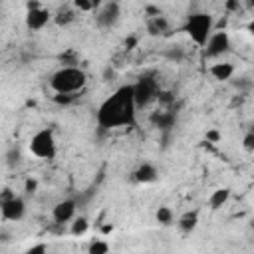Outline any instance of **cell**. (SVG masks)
<instances>
[{"instance_id":"1f68e13d","label":"cell","mask_w":254,"mask_h":254,"mask_svg":"<svg viewBox=\"0 0 254 254\" xmlns=\"http://www.w3.org/2000/svg\"><path fill=\"white\" fill-rule=\"evenodd\" d=\"M226 8L228 10H236L238 8V2H226Z\"/></svg>"},{"instance_id":"2e32d148","label":"cell","mask_w":254,"mask_h":254,"mask_svg":"<svg viewBox=\"0 0 254 254\" xmlns=\"http://www.w3.org/2000/svg\"><path fill=\"white\" fill-rule=\"evenodd\" d=\"M73 20H75V10L69 8V6H62V8L56 12V16H54V22H56L58 26H67V24L73 22Z\"/></svg>"},{"instance_id":"e575fe53","label":"cell","mask_w":254,"mask_h":254,"mask_svg":"<svg viewBox=\"0 0 254 254\" xmlns=\"http://www.w3.org/2000/svg\"><path fill=\"white\" fill-rule=\"evenodd\" d=\"M252 8H254V2H252Z\"/></svg>"},{"instance_id":"603a6c76","label":"cell","mask_w":254,"mask_h":254,"mask_svg":"<svg viewBox=\"0 0 254 254\" xmlns=\"http://www.w3.org/2000/svg\"><path fill=\"white\" fill-rule=\"evenodd\" d=\"M242 145H244V149L248 151V153H254V133H246L244 135V139H242Z\"/></svg>"},{"instance_id":"7c38bea8","label":"cell","mask_w":254,"mask_h":254,"mask_svg":"<svg viewBox=\"0 0 254 254\" xmlns=\"http://www.w3.org/2000/svg\"><path fill=\"white\" fill-rule=\"evenodd\" d=\"M147 32L151 36H167L171 34V24L165 16H155L147 20Z\"/></svg>"},{"instance_id":"d4e9b609","label":"cell","mask_w":254,"mask_h":254,"mask_svg":"<svg viewBox=\"0 0 254 254\" xmlns=\"http://www.w3.org/2000/svg\"><path fill=\"white\" fill-rule=\"evenodd\" d=\"M36 189H38V181H36V179H26V183H24V190H26V194H34Z\"/></svg>"},{"instance_id":"52a82bcc","label":"cell","mask_w":254,"mask_h":254,"mask_svg":"<svg viewBox=\"0 0 254 254\" xmlns=\"http://www.w3.org/2000/svg\"><path fill=\"white\" fill-rule=\"evenodd\" d=\"M119 16H121V6L119 2H105L97 16H95V22L99 28H113L117 22H119Z\"/></svg>"},{"instance_id":"4316f807","label":"cell","mask_w":254,"mask_h":254,"mask_svg":"<svg viewBox=\"0 0 254 254\" xmlns=\"http://www.w3.org/2000/svg\"><path fill=\"white\" fill-rule=\"evenodd\" d=\"M38 8H42L40 2H26V12H30V10H38Z\"/></svg>"},{"instance_id":"8fae6325","label":"cell","mask_w":254,"mask_h":254,"mask_svg":"<svg viewBox=\"0 0 254 254\" xmlns=\"http://www.w3.org/2000/svg\"><path fill=\"white\" fill-rule=\"evenodd\" d=\"M133 179H135L137 183H141V185L155 183V181L159 179V171L155 169V165H151V163H143V165H139V167L135 169Z\"/></svg>"},{"instance_id":"9c48e42d","label":"cell","mask_w":254,"mask_h":254,"mask_svg":"<svg viewBox=\"0 0 254 254\" xmlns=\"http://www.w3.org/2000/svg\"><path fill=\"white\" fill-rule=\"evenodd\" d=\"M52 218H54V222H58V224H64V222L73 220V218H75V200H71V198L60 200V202L52 208Z\"/></svg>"},{"instance_id":"30bf717a","label":"cell","mask_w":254,"mask_h":254,"mask_svg":"<svg viewBox=\"0 0 254 254\" xmlns=\"http://www.w3.org/2000/svg\"><path fill=\"white\" fill-rule=\"evenodd\" d=\"M50 20H52V14L46 8H38V10L26 12V26L30 30H42Z\"/></svg>"},{"instance_id":"4fadbf2b","label":"cell","mask_w":254,"mask_h":254,"mask_svg":"<svg viewBox=\"0 0 254 254\" xmlns=\"http://www.w3.org/2000/svg\"><path fill=\"white\" fill-rule=\"evenodd\" d=\"M177 226H179V230L183 234H190L198 226V210H187V212H183L181 218H179V222H177Z\"/></svg>"},{"instance_id":"277c9868","label":"cell","mask_w":254,"mask_h":254,"mask_svg":"<svg viewBox=\"0 0 254 254\" xmlns=\"http://www.w3.org/2000/svg\"><path fill=\"white\" fill-rule=\"evenodd\" d=\"M30 153L42 161H54L56 153H58L54 131L46 127V129H40L38 133H34L30 139Z\"/></svg>"},{"instance_id":"484cf974","label":"cell","mask_w":254,"mask_h":254,"mask_svg":"<svg viewBox=\"0 0 254 254\" xmlns=\"http://www.w3.org/2000/svg\"><path fill=\"white\" fill-rule=\"evenodd\" d=\"M220 131H216V129H210V131H206V141L208 143H218L220 141Z\"/></svg>"},{"instance_id":"7a4b0ae2","label":"cell","mask_w":254,"mask_h":254,"mask_svg":"<svg viewBox=\"0 0 254 254\" xmlns=\"http://www.w3.org/2000/svg\"><path fill=\"white\" fill-rule=\"evenodd\" d=\"M87 83V75L83 69L75 67H60L56 73H52L50 77V87L54 89V93H71L75 95L77 91H81Z\"/></svg>"},{"instance_id":"5bb4252c","label":"cell","mask_w":254,"mask_h":254,"mask_svg":"<svg viewBox=\"0 0 254 254\" xmlns=\"http://www.w3.org/2000/svg\"><path fill=\"white\" fill-rule=\"evenodd\" d=\"M208 73L218 79V81H228L232 75H234V65L232 64H226V62H220V64H212Z\"/></svg>"},{"instance_id":"6da1fadb","label":"cell","mask_w":254,"mask_h":254,"mask_svg":"<svg viewBox=\"0 0 254 254\" xmlns=\"http://www.w3.org/2000/svg\"><path fill=\"white\" fill-rule=\"evenodd\" d=\"M135 113H137V103H135L133 85H121L99 105L95 119L101 129L133 127Z\"/></svg>"},{"instance_id":"836d02e7","label":"cell","mask_w":254,"mask_h":254,"mask_svg":"<svg viewBox=\"0 0 254 254\" xmlns=\"http://www.w3.org/2000/svg\"><path fill=\"white\" fill-rule=\"evenodd\" d=\"M252 228H254V220H252Z\"/></svg>"},{"instance_id":"7402d4cb","label":"cell","mask_w":254,"mask_h":254,"mask_svg":"<svg viewBox=\"0 0 254 254\" xmlns=\"http://www.w3.org/2000/svg\"><path fill=\"white\" fill-rule=\"evenodd\" d=\"M75 97H77V95H71V93H56L52 99H54L56 103H60V105H69Z\"/></svg>"},{"instance_id":"d6a6232c","label":"cell","mask_w":254,"mask_h":254,"mask_svg":"<svg viewBox=\"0 0 254 254\" xmlns=\"http://www.w3.org/2000/svg\"><path fill=\"white\" fill-rule=\"evenodd\" d=\"M250 133H254V123H252V127H250Z\"/></svg>"},{"instance_id":"f1b7e54d","label":"cell","mask_w":254,"mask_h":254,"mask_svg":"<svg viewBox=\"0 0 254 254\" xmlns=\"http://www.w3.org/2000/svg\"><path fill=\"white\" fill-rule=\"evenodd\" d=\"M135 44H137V38H129V40H125V48H127V50H131Z\"/></svg>"},{"instance_id":"ac0fdd59","label":"cell","mask_w":254,"mask_h":254,"mask_svg":"<svg viewBox=\"0 0 254 254\" xmlns=\"http://www.w3.org/2000/svg\"><path fill=\"white\" fill-rule=\"evenodd\" d=\"M87 230H89V220H87L85 216H75L73 222H71L69 232H71L73 236H83Z\"/></svg>"},{"instance_id":"83f0119b","label":"cell","mask_w":254,"mask_h":254,"mask_svg":"<svg viewBox=\"0 0 254 254\" xmlns=\"http://www.w3.org/2000/svg\"><path fill=\"white\" fill-rule=\"evenodd\" d=\"M12 196H16V194H14L10 189H4V190H2V196H0V200H8V198H12Z\"/></svg>"},{"instance_id":"8992f818","label":"cell","mask_w":254,"mask_h":254,"mask_svg":"<svg viewBox=\"0 0 254 254\" xmlns=\"http://www.w3.org/2000/svg\"><path fill=\"white\" fill-rule=\"evenodd\" d=\"M0 212H2V218L4 220H20L24 218L26 214V202L22 196H12L8 200H0Z\"/></svg>"},{"instance_id":"3957f363","label":"cell","mask_w":254,"mask_h":254,"mask_svg":"<svg viewBox=\"0 0 254 254\" xmlns=\"http://www.w3.org/2000/svg\"><path fill=\"white\" fill-rule=\"evenodd\" d=\"M183 30L189 34V38L196 46L204 48L206 42L212 36V16L208 12H192V14L187 16V22H185Z\"/></svg>"},{"instance_id":"5b68a950","label":"cell","mask_w":254,"mask_h":254,"mask_svg":"<svg viewBox=\"0 0 254 254\" xmlns=\"http://www.w3.org/2000/svg\"><path fill=\"white\" fill-rule=\"evenodd\" d=\"M133 93H135V103H137V107H147L151 101L159 99L161 87H159V83H157L155 77L143 75V77H139V81L133 85Z\"/></svg>"},{"instance_id":"e0dca14e","label":"cell","mask_w":254,"mask_h":254,"mask_svg":"<svg viewBox=\"0 0 254 254\" xmlns=\"http://www.w3.org/2000/svg\"><path fill=\"white\" fill-rule=\"evenodd\" d=\"M151 121L159 127V129H163V131H167V129H171L173 125H175V115L173 113H155L153 117H151Z\"/></svg>"},{"instance_id":"ffe728a7","label":"cell","mask_w":254,"mask_h":254,"mask_svg":"<svg viewBox=\"0 0 254 254\" xmlns=\"http://www.w3.org/2000/svg\"><path fill=\"white\" fill-rule=\"evenodd\" d=\"M107 252H109V244L105 240H93V242H89L87 254H107Z\"/></svg>"},{"instance_id":"d6986e66","label":"cell","mask_w":254,"mask_h":254,"mask_svg":"<svg viewBox=\"0 0 254 254\" xmlns=\"http://www.w3.org/2000/svg\"><path fill=\"white\" fill-rule=\"evenodd\" d=\"M155 218H157L159 224L169 226V224H173V210L169 206H159L157 212H155Z\"/></svg>"},{"instance_id":"cb8c5ba5","label":"cell","mask_w":254,"mask_h":254,"mask_svg":"<svg viewBox=\"0 0 254 254\" xmlns=\"http://www.w3.org/2000/svg\"><path fill=\"white\" fill-rule=\"evenodd\" d=\"M24 254H48V246H46L44 242H38V244H34L32 248H28Z\"/></svg>"},{"instance_id":"4dcf8cb0","label":"cell","mask_w":254,"mask_h":254,"mask_svg":"<svg viewBox=\"0 0 254 254\" xmlns=\"http://www.w3.org/2000/svg\"><path fill=\"white\" fill-rule=\"evenodd\" d=\"M246 30H248V34H250V36H254V20H252V22H248Z\"/></svg>"},{"instance_id":"f546056e","label":"cell","mask_w":254,"mask_h":254,"mask_svg":"<svg viewBox=\"0 0 254 254\" xmlns=\"http://www.w3.org/2000/svg\"><path fill=\"white\" fill-rule=\"evenodd\" d=\"M101 232H103V234L113 232V224H105V226H101Z\"/></svg>"},{"instance_id":"ba28073f","label":"cell","mask_w":254,"mask_h":254,"mask_svg":"<svg viewBox=\"0 0 254 254\" xmlns=\"http://www.w3.org/2000/svg\"><path fill=\"white\" fill-rule=\"evenodd\" d=\"M204 50H206V56H208V58L224 56V54L230 50V36H228V32H224V30L214 32V34L210 36V40L206 42Z\"/></svg>"},{"instance_id":"9a60e30c","label":"cell","mask_w":254,"mask_h":254,"mask_svg":"<svg viewBox=\"0 0 254 254\" xmlns=\"http://www.w3.org/2000/svg\"><path fill=\"white\" fill-rule=\"evenodd\" d=\"M228 198H230V189H226V187L216 189V190L208 196V206H210L212 210H218L222 204H226Z\"/></svg>"},{"instance_id":"44dd1931","label":"cell","mask_w":254,"mask_h":254,"mask_svg":"<svg viewBox=\"0 0 254 254\" xmlns=\"http://www.w3.org/2000/svg\"><path fill=\"white\" fill-rule=\"evenodd\" d=\"M95 6H97V2H91V0H75L73 2V8L79 12H91V10H95Z\"/></svg>"}]
</instances>
